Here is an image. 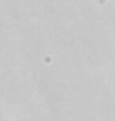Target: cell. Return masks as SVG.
I'll list each match as a JSON object with an SVG mask.
<instances>
[]
</instances>
